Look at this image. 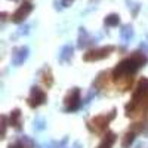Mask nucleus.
<instances>
[{
	"label": "nucleus",
	"mask_w": 148,
	"mask_h": 148,
	"mask_svg": "<svg viewBox=\"0 0 148 148\" xmlns=\"http://www.w3.org/2000/svg\"><path fill=\"white\" fill-rule=\"evenodd\" d=\"M2 123H3V130H2V135H3V138H5V135H6V117H2Z\"/></svg>",
	"instance_id": "20"
},
{
	"label": "nucleus",
	"mask_w": 148,
	"mask_h": 148,
	"mask_svg": "<svg viewBox=\"0 0 148 148\" xmlns=\"http://www.w3.org/2000/svg\"><path fill=\"white\" fill-rule=\"evenodd\" d=\"M28 55H30V49H28L27 46L15 47L14 51H12V64H14L15 67L22 65V64L27 61Z\"/></svg>",
	"instance_id": "8"
},
{
	"label": "nucleus",
	"mask_w": 148,
	"mask_h": 148,
	"mask_svg": "<svg viewBox=\"0 0 148 148\" xmlns=\"http://www.w3.org/2000/svg\"><path fill=\"white\" fill-rule=\"evenodd\" d=\"M116 142V133L113 132H107L104 135V139L101 141V144L98 145V148H111Z\"/></svg>",
	"instance_id": "12"
},
{
	"label": "nucleus",
	"mask_w": 148,
	"mask_h": 148,
	"mask_svg": "<svg viewBox=\"0 0 148 148\" xmlns=\"http://www.w3.org/2000/svg\"><path fill=\"white\" fill-rule=\"evenodd\" d=\"M148 58L145 56V53L142 52H135L132 53L129 58L123 59L121 62L117 64V67L113 70V79L116 80L117 84L121 86L123 90H127L129 86L132 83V76L136 73L141 67H144L147 64Z\"/></svg>",
	"instance_id": "1"
},
{
	"label": "nucleus",
	"mask_w": 148,
	"mask_h": 148,
	"mask_svg": "<svg viewBox=\"0 0 148 148\" xmlns=\"http://www.w3.org/2000/svg\"><path fill=\"white\" fill-rule=\"evenodd\" d=\"M73 148H82V145H80V142H76L73 145Z\"/></svg>",
	"instance_id": "22"
},
{
	"label": "nucleus",
	"mask_w": 148,
	"mask_h": 148,
	"mask_svg": "<svg viewBox=\"0 0 148 148\" xmlns=\"http://www.w3.org/2000/svg\"><path fill=\"white\" fill-rule=\"evenodd\" d=\"M148 101V79H142L138 83V88L135 89L130 102L126 105V114L135 116L144 108V105Z\"/></svg>",
	"instance_id": "2"
},
{
	"label": "nucleus",
	"mask_w": 148,
	"mask_h": 148,
	"mask_svg": "<svg viewBox=\"0 0 148 148\" xmlns=\"http://www.w3.org/2000/svg\"><path fill=\"white\" fill-rule=\"evenodd\" d=\"M67 142H68V138H62L59 142H49V144H46L43 148H64L67 145Z\"/></svg>",
	"instance_id": "18"
},
{
	"label": "nucleus",
	"mask_w": 148,
	"mask_h": 148,
	"mask_svg": "<svg viewBox=\"0 0 148 148\" xmlns=\"http://www.w3.org/2000/svg\"><path fill=\"white\" fill-rule=\"evenodd\" d=\"M120 37H121V42L123 43H129L132 39H133V28L130 25H125L121 30H120Z\"/></svg>",
	"instance_id": "14"
},
{
	"label": "nucleus",
	"mask_w": 148,
	"mask_h": 148,
	"mask_svg": "<svg viewBox=\"0 0 148 148\" xmlns=\"http://www.w3.org/2000/svg\"><path fill=\"white\" fill-rule=\"evenodd\" d=\"M73 52H74V47L71 45H65L59 52V56H58L59 62L61 64H68L71 61V58H73Z\"/></svg>",
	"instance_id": "10"
},
{
	"label": "nucleus",
	"mask_w": 148,
	"mask_h": 148,
	"mask_svg": "<svg viewBox=\"0 0 148 148\" xmlns=\"http://www.w3.org/2000/svg\"><path fill=\"white\" fill-rule=\"evenodd\" d=\"M82 105V93H80V89L79 88H73L68 95L65 96L64 99V108L68 113H74L77 111Z\"/></svg>",
	"instance_id": "4"
},
{
	"label": "nucleus",
	"mask_w": 148,
	"mask_h": 148,
	"mask_svg": "<svg viewBox=\"0 0 148 148\" xmlns=\"http://www.w3.org/2000/svg\"><path fill=\"white\" fill-rule=\"evenodd\" d=\"M114 51V46H102V47H96V49H92L88 53L83 55V59L86 62H95V61H99V59H104L107 58L111 52Z\"/></svg>",
	"instance_id": "5"
},
{
	"label": "nucleus",
	"mask_w": 148,
	"mask_h": 148,
	"mask_svg": "<svg viewBox=\"0 0 148 148\" xmlns=\"http://www.w3.org/2000/svg\"><path fill=\"white\" fill-rule=\"evenodd\" d=\"M139 129H136V127H133L132 130H129L127 133H126V136H125V139H123V147L125 148H127L132 142H133V139H135V135H136V132H138Z\"/></svg>",
	"instance_id": "17"
},
{
	"label": "nucleus",
	"mask_w": 148,
	"mask_h": 148,
	"mask_svg": "<svg viewBox=\"0 0 148 148\" xmlns=\"http://www.w3.org/2000/svg\"><path fill=\"white\" fill-rule=\"evenodd\" d=\"M31 10H33V3L31 2H24L14 14H12L10 19L12 22H15V24H21L24 19H25L30 14H31Z\"/></svg>",
	"instance_id": "7"
},
{
	"label": "nucleus",
	"mask_w": 148,
	"mask_h": 148,
	"mask_svg": "<svg viewBox=\"0 0 148 148\" xmlns=\"http://www.w3.org/2000/svg\"><path fill=\"white\" fill-rule=\"evenodd\" d=\"M9 148H36V144H34V141L31 138H28V136L24 135V136L18 138L15 142H12L9 145Z\"/></svg>",
	"instance_id": "9"
},
{
	"label": "nucleus",
	"mask_w": 148,
	"mask_h": 148,
	"mask_svg": "<svg viewBox=\"0 0 148 148\" xmlns=\"http://www.w3.org/2000/svg\"><path fill=\"white\" fill-rule=\"evenodd\" d=\"M46 127V121L43 117H37L34 120V130H43Z\"/></svg>",
	"instance_id": "19"
},
{
	"label": "nucleus",
	"mask_w": 148,
	"mask_h": 148,
	"mask_svg": "<svg viewBox=\"0 0 148 148\" xmlns=\"http://www.w3.org/2000/svg\"><path fill=\"white\" fill-rule=\"evenodd\" d=\"M116 117V110H113L111 113L108 114H101V116H96L93 117L92 120L88 121V127L90 132L93 133H102L111 121H113V119Z\"/></svg>",
	"instance_id": "3"
},
{
	"label": "nucleus",
	"mask_w": 148,
	"mask_h": 148,
	"mask_svg": "<svg viewBox=\"0 0 148 148\" xmlns=\"http://www.w3.org/2000/svg\"><path fill=\"white\" fill-rule=\"evenodd\" d=\"M93 43V37L86 31V28H80V31H79V43H77V46L80 47V49H83V47H86L88 45H92Z\"/></svg>",
	"instance_id": "11"
},
{
	"label": "nucleus",
	"mask_w": 148,
	"mask_h": 148,
	"mask_svg": "<svg viewBox=\"0 0 148 148\" xmlns=\"http://www.w3.org/2000/svg\"><path fill=\"white\" fill-rule=\"evenodd\" d=\"M105 25L107 27H116L119 25V22H120V16L117 14H110L108 16H105Z\"/></svg>",
	"instance_id": "16"
},
{
	"label": "nucleus",
	"mask_w": 148,
	"mask_h": 148,
	"mask_svg": "<svg viewBox=\"0 0 148 148\" xmlns=\"http://www.w3.org/2000/svg\"><path fill=\"white\" fill-rule=\"evenodd\" d=\"M28 105L31 108H37V107H40L46 102V93L40 89V88H37V86H33L31 88V92H30V96H28V99H27Z\"/></svg>",
	"instance_id": "6"
},
{
	"label": "nucleus",
	"mask_w": 148,
	"mask_h": 148,
	"mask_svg": "<svg viewBox=\"0 0 148 148\" xmlns=\"http://www.w3.org/2000/svg\"><path fill=\"white\" fill-rule=\"evenodd\" d=\"M73 2H74V0H61V5H64V8H67V6H70Z\"/></svg>",
	"instance_id": "21"
},
{
	"label": "nucleus",
	"mask_w": 148,
	"mask_h": 148,
	"mask_svg": "<svg viewBox=\"0 0 148 148\" xmlns=\"http://www.w3.org/2000/svg\"><path fill=\"white\" fill-rule=\"evenodd\" d=\"M22 121H21V111L16 108V110H14L10 113V126H14L16 130H19L22 126Z\"/></svg>",
	"instance_id": "13"
},
{
	"label": "nucleus",
	"mask_w": 148,
	"mask_h": 148,
	"mask_svg": "<svg viewBox=\"0 0 148 148\" xmlns=\"http://www.w3.org/2000/svg\"><path fill=\"white\" fill-rule=\"evenodd\" d=\"M42 80H43L45 86H47V88H51V86L53 84V79H52L51 68H45V70L42 71Z\"/></svg>",
	"instance_id": "15"
}]
</instances>
